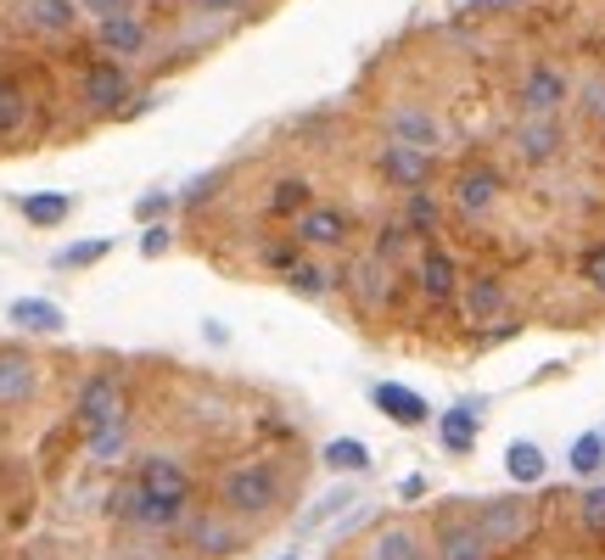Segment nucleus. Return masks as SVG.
<instances>
[{"label":"nucleus","instance_id":"44","mask_svg":"<svg viewBox=\"0 0 605 560\" xmlns=\"http://www.w3.org/2000/svg\"><path fill=\"white\" fill-rule=\"evenodd\" d=\"M219 179H224V174H208V179H197V185H191V191H185V202H191V208H197V202H208V191H213V185H219Z\"/></svg>","mask_w":605,"mask_h":560},{"label":"nucleus","instance_id":"20","mask_svg":"<svg viewBox=\"0 0 605 560\" xmlns=\"http://www.w3.org/2000/svg\"><path fill=\"white\" fill-rule=\"evenodd\" d=\"M23 18H28V28L34 34H73V23L84 18L79 12V0H28V7H23Z\"/></svg>","mask_w":605,"mask_h":560},{"label":"nucleus","instance_id":"24","mask_svg":"<svg viewBox=\"0 0 605 560\" xmlns=\"http://www.w3.org/2000/svg\"><path fill=\"white\" fill-rule=\"evenodd\" d=\"M432 555H438V560H488L493 549L482 544V533H477L472 522H465V527L449 522V527L438 533V549H432Z\"/></svg>","mask_w":605,"mask_h":560},{"label":"nucleus","instance_id":"9","mask_svg":"<svg viewBox=\"0 0 605 560\" xmlns=\"http://www.w3.org/2000/svg\"><path fill=\"white\" fill-rule=\"evenodd\" d=\"M124 415V404H118V376H90L84 387H79V404H73V420L84 432H96V427H107V420H118Z\"/></svg>","mask_w":605,"mask_h":560},{"label":"nucleus","instance_id":"2","mask_svg":"<svg viewBox=\"0 0 605 560\" xmlns=\"http://www.w3.org/2000/svg\"><path fill=\"white\" fill-rule=\"evenodd\" d=\"M107 516L135 527V533H179L185 522H191V499H163V493H152V488H141L129 477L124 488H113Z\"/></svg>","mask_w":605,"mask_h":560},{"label":"nucleus","instance_id":"47","mask_svg":"<svg viewBox=\"0 0 605 560\" xmlns=\"http://www.w3.org/2000/svg\"><path fill=\"white\" fill-rule=\"evenodd\" d=\"M202 7H247V0H202Z\"/></svg>","mask_w":605,"mask_h":560},{"label":"nucleus","instance_id":"48","mask_svg":"<svg viewBox=\"0 0 605 560\" xmlns=\"http://www.w3.org/2000/svg\"><path fill=\"white\" fill-rule=\"evenodd\" d=\"M275 560H298V555H275Z\"/></svg>","mask_w":605,"mask_h":560},{"label":"nucleus","instance_id":"26","mask_svg":"<svg viewBox=\"0 0 605 560\" xmlns=\"http://www.w3.org/2000/svg\"><path fill=\"white\" fill-rule=\"evenodd\" d=\"M287 287H292V292H303V298H325V292H337V287H342V275H337L331 264L298 258V264L287 269Z\"/></svg>","mask_w":605,"mask_h":560},{"label":"nucleus","instance_id":"45","mask_svg":"<svg viewBox=\"0 0 605 560\" xmlns=\"http://www.w3.org/2000/svg\"><path fill=\"white\" fill-rule=\"evenodd\" d=\"M421 493H427L421 477H404V482H398V499H421Z\"/></svg>","mask_w":605,"mask_h":560},{"label":"nucleus","instance_id":"10","mask_svg":"<svg viewBox=\"0 0 605 560\" xmlns=\"http://www.w3.org/2000/svg\"><path fill=\"white\" fill-rule=\"evenodd\" d=\"M415 287H421L427 303H454L459 298V264L443 247H421V264H415Z\"/></svg>","mask_w":605,"mask_h":560},{"label":"nucleus","instance_id":"34","mask_svg":"<svg viewBox=\"0 0 605 560\" xmlns=\"http://www.w3.org/2000/svg\"><path fill=\"white\" fill-rule=\"evenodd\" d=\"M107 253H113V242H107V236H90V242H79V247L57 253V269H90V264H102Z\"/></svg>","mask_w":605,"mask_h":560},{"label":"nucleus","instance_id":"1","mask_svg":"<svg viewBox=\"0 0 605 560\" xmlns=\"http://www.w3.org/2000/svg\"><path fill=\"white\" fill-rule=\"evenodd\" d=\"M281 493H287V477L275 471L269 459H236V465L219 471V504L230 510V516L258 522V516H269V510L281 504Z\"/></svg>","mask_w":605,"mask_h":560},{"label":"nucleus","instance_id":"21","mask_svg":"<svg viewBox=\"0 0 605 560\" xmlns=\"http://www.w3.org/2000/svg\"><path fill=\"white\" fill-rule=\"evenodd\" d=\"M516 152H522L527 163H549L555 152H561V124H555V113H549V118H527V124L516 129Z\"/></svg>","mask_w":605,"mask_h":560},{"label":"nucleus","instance_id":"28","mask_svg":"<svg viewBox=\"0 0 605 560\" xmlns=\"http://www.w3.org/2000/svg\"><path fill=\"white\" fill-rule=\"evenodd\" d=\"M544 448L538 443H510L504 448V471H510V482H522V488H533V482H544Z\"/></svg>","mask_w":605,"mask_h":560},{"label":"nucleus","instance_id":"17","mask_svg":"<svg viewBox=\"0 0 605 560\" xmlns=\"http://www.w3.org/2000/svg\"><path fill=\"white\" fill-rule=\"evenodd\" d=\"M504 298H510V287L499 275H477L472 287H459V314L472 325H488L493 314H504Z\"/></svg>","mask_w":605,"mask_h":560},{"label":"nucleus","instance_id":"3","mask_svg":"<svg viewBox=\"0 0 605 560\" xmlns=\"http://www.w3.org/2000/svg\"><path fill=\"white\" fill-rule=\"evenodd\" d=\"M472 527L482 533L488 549H516V544H527V533L538 527V504H533V499H493V504L477 510Z\"/></svg>","mask_w":605,"mask_h":560},{"label":"nucleus","instance_id":"40","mask_svg":"<svg viewBox=\"0 0 605 560\" xmlns=\"http://www.w3.org/2000/svg\"><path fill=\"white\" fill-rule=\"evenodd\" d=\"M578 269H583V280H589V287H594V292L605 298V242H600V247H589Z\"/></svg>","mask_w":605,"mask_h":560},{"label":"nucleus","instance_id":"15","mask_svg":"<svg viewBox=\"0 0 605 560\" xmlns=\"http://www.w3.org/2000/svg\"><path fill=\"white\" fill-rule=\"evenodd\" d=\"M39 393V364L28 353H0V409H23Z\"/></svg>","mask_w":605,"mask_h":560},{"label":"nucleus","instance_id":"27","mask_svg":"<svg viewBox=\"0 0 605 560\" xmlns=\"http://www.w3.org/2000/svg\"><path fill=\"white\" fill-rule=\"evenodd\" d=\"M404 224H409L421 242H432V236H438L443 208H438V197L427 191V185H421V191H404Z\"/></svg>","mask_w":605,"mask_h":560},{"label":"nucleus","instance_id":"11","mask_svg":"<svg viewBox=\"0 0 605 560\" xmlns=\"http://www.w3.org/2000/svg\"><path fill=\"white\" fill-rule=\"evenodd\" d=\"M561 107H567V73L549 68V62H538V68L522 79V113H527V118H549V113H561Z\"/></svg>","mask_w":605,"mask_h":560},{"label":"nucleus","instance_id":"8","mask_svg":"<svg viewBox=\"0 0 605 560\" xmlns=\"http://www.w3.org/2000/svg\"><path fill=\"white\" fill-rule=\"evenodd\" d=\"M432 158H438V152H415V147L387 140V147L376 152V168H382V179L398 185V191H421V185L432 179Z\"/></svg>","mask_w":605,"mask_h":560},{"label":"nucleus","instance_id":"29","mask_svg":"<svg viewBox=\"0 0 605 560\" xmlns=\"http://www.w3.org/2000/svg\"><path fill=\"white\" fill-rule=\"evenodd\" d=\"M84 448H90V459H96V465L118 459V454L129 448V415L107 420V427H96V432H84Z\"/></svg>","mask_w":605,"mask_h":560},{"label":"nucleus","instance_id":"38","mask_svg":"<svg viewBox=\"0 0 605 560\" xmlns=\"http://www.w3.org/2000/svg\"><path fill=\"white\" fill-rule=\"evenodd\" d=\"M141 0H79V12L90 18V23H102V18H118V12H135Z\"/></svg>","mask_w":605,"mask_h":560},{"label":"nucleus","instance_id":"5","mask_svg":"<svg viewBox=\"0 0 605 560\" xmlns=\"http://www.w3.org/2000/svg\"><path fill=\"white\" fill-rule=\"evenodd\" d=\"M342 280H348V292H353V303L364 308V314H382L387 303H393V275H387V258H353L348 269H342Z\"/></svg>","mask_w":605,"mask_h":560},{"label":"nucleus","instance_id":"41","mask_svg":"<svg viewBox=\"0 0 605 560\" xmlns=\"http://www.w3.org/2000/svg\"><path fill=\"white\" fill-rule=\"evenodd\" d=\"M168 242H174V236H168V224H158V219H152V224H147V236H141V253H147V258H158V253H168Z\"/></svg>","mask_w":605,"mask_h":560},{"label":"nucleus","instance_id":"33","mask_svg":"<svg viewBox=\"0 0 605 560\" xmlns=\"http://www.w3.org/2000/svg\"><path fill=\"white\" fill-rule=\"evenodd\" d=\"M572 471H578V477H600V471H605V438H600V432L572 438Z\"/></svg>","mask_w":605,"mask_h":560},{"label":"nucleus","instance_id":"32","mask_svg":"<svg viewBox=\"0 0 605 560\" xmlns=\"http://www.w3.org/2000/svg\"><path fill=\"white\" fill-rule=\"evenodd\" d=\"M23 124H28V96H23L12 79H0V140L18 135Z\"/></svg>","mask_w":605,"mask_h":560},{"label":"nucleus","instance_id":"30","mask_svg":"<svg viewBox=\"0 0 605 560\" xmlns=\"http://www.w3.org/2000/svg\"><path fill=\"white\" fill-rule=\"evenodd\" d=\"M331 471H342V477H359V471H370V448L359 443V438H331L325 443V454H319Z\"/></svg>","mask_w":605,"mask_h":560},{"label":"nucleus","instance_id":"37","mask_svg":"<svg viewBox=\"0 0 605 560\" xmlns=\"http://www.w3.org/2000/svg\"><path fill=\"white\" fill-rule=\"evenodd\" d=\"M527 331V325L522 319H504V314H493L488 325H482V348H499V342H516Z\"/></svg>","mask_w":605,"mask_h":560},{"label":"nucleus","instance_id":"13","mask_svg":"<svg viewBox=\"0 0 605 560\" xmlns=\"http://www.w3.org/2000/svg\"><path fill=\"white\" fill-rule=\"evenodd\" d=\"M135 482L163 493V499H191V465H179L174 454H147L135 465Z\"/></svg>","mask_w":605,"mask_h":560},{"label":"nucleus","instance_id":"7","mask_svg":"<svg viewBox=\"0 0 605 560\" xmlns=\"http://www.w3.org/2000/svg\"><path fill=\"white\" fill-rule=\"evenodd\" d=\"M348 213L342 208H331V202H309L298 219H292V236L303 242V247H325V253H331V247H342L348 242Z\"/></svg>","mask_w":605,"mask_h":560},{"label":"nucleus","instance_id":"42","mask_svg":"<svg viewBox=\"0 0 605 560\" xmlns=\"http://www.w3.org/2000/svg\"><path fill=\"white\" fill-rule=\"evenodd\" d=\"M163 208H168V197H163V191H152V197H141V202H135V219H141V224H152V219H163Z\"/></svg>","mask_w":605,"mask_h":560},{"label":"nucleus","instance_id":"35","mask_svg":"<svg viewBox=\"0 0 605 560\" xmlns=\"http://www.w3.org/2000/svg\"><path fill=\"white\" fill-rule=\"evenodd\" d=\"M298 258H303V242H298V236H292V242H281V247H264V253H258V264H264V269H275V275H287Z\"/></svg>","mask_w":605,"mask_h":560},{"label":"nucleus","instance_id":"18","mask_svg":"<svg viewBox=\"0 0 605 560\" xmlns=\"http://www.w3.org/2000/svg\"><path fill=\"white\" fill-rule=\"evenodd\" d=\"M7 319H12V331H28V337H57L68 325V314L57 303H39V298H12Z\"/></svg>","mask_w":605,"mask_h":560},{"label":"nucleus","instance_id":"31","mask_svg":"<svg viewBox=\"0 0 605 560\" xmlns=\"http://www.w3.org/2000/svg\"><path fill=\"white\" fill-rule=\"evenodd\" d=\"M309 202H314L309 179H275V191H269V213L275 219H298Z\"/></svg>","mask_w":605,"mask_h":560},{"label":"nucleus","instance_id":"12","mask_svg":"<svg viewBox=\"0 0 605 560\" xmlns=\"http://www.w3.org/2000/svg\"><path fill=\"white\" fill-rule=\"evenodd\" d=\"M387 140L415 147V152H438V147H443V124H438L427 107H393V113H387Z\"/></svg>","mask_w":605,"mask_h":560},{"label":"nucleus","instance_id":"23","mask_svg":"<svg viewBox=\"0 0 605 560\" xmlns=\"http://www.w3.org/2000/svg\"><path fill=\"white\" fill-rule=\"evenodd\" d=\"M18 213H23L34 230H57V224L73 213V197H62V191H28V197H18Z\"/></svg>","mask_w":605,"mask_h":560},{"label":"nucleus","instance_id":"6","mask_svg":"<svg viewBox=\"0 0 605 560\" xmlns=\"http://www.w3.org/2000/svg\"><path fill=\"white\" fill-rule=\"evenodd\" d=\"M79 102L90 113H118L129 107V73L124 62H90L84 68V84H79Z\"/></svg>","mask_w":605,"mask_h":560},{"label":"nucleus","instance_id":"36","mask_svg":"<svg viewBox=\"0 0 605 560\" xmlns=\"http://www.w3.org/2000/svg\"><path fill=\"white\" fill-rule=\"evenodd\" d=\"M578 522H583L589 533H605V488H589V493L578 499Z\"/></svg>","mask_w":605,"mask_h":560},{"label":"nucleus","instance_id":"14","mask_svg":"<svg viewBox=\"0 0 605 560\" xmlns=\"http://www.w3.org/2000/svg\"><path fill=\"white\" fill-rule=\"evenodd\" d=\"M370 404H376L387 420H398V427H427L432 420V404L415 387H398V382H376L370 387Z\"/></svg>","mask_w":605,"mask_h":560},{"label":"nucleus","instance_id":"16","mask_svg":"<svg viewBox=\"0 0 605 560\" xmlns=\"http://www.w3.org/2000/svg\"><path fill=\"white\" fill-rule=\"evenodd\" d=\"M147 39H152V28H147V18H135V12H118V18L96 23V45L107 57H135V51H147Z\"/></svg>","mask_w":605,"mask_h":560},{"label":"nucleus","instance_id":"39","mask_svg":"<svg viewBox=\"0 0 605 560\" xmlns=\"http://www.w3.org/2000/svg\"><path fill=\"white\" fill-rule=\"evenodd\" d=\"M409 236H415V230H409L404 219H398V224H387V230H382V236H376V258H398Z\"/></svg>","mask_w":605,"mask_h":560},{"label":"nucleus","instance_id":"43","mask_svg":"<svg viewBox=\"0 0 605 560\" xmlns=\"http://www.w3.org/2000/svg\"><path fill=\"white\" fill-rule=\"evenodd\" d=\"M583 102H589V113H594V118H605V79L583 84Z\"/></svg>","mask_w":605,"mask_h":560},{"label":"nucleus","instance_id":"22","mask_svg":"<svg viewBox=\"0 0 605 560\" xmlns=\"http://www.w3.org/2000/svg\"><path fill=\"white\" fill-rule=\"evenodd\" d=\"M477 432H482V420H477L472 404H454V409L438 420V443H443L449 454H472V448H477Z\"/></svg>","mask_w":605,"mask_h":560},{"label":"nucleus","instance_id":"19","mask_svg":"<svg viewBox=\"0 0 605 560\" xmlns=\"http://www.w3.org/2000/svg\"><path fill=\"white\" fill-rule=\"evenodd\" d=\"M191 538H197V549L208 560L242 549V533H236V516H230V510H224V516H191Z\"/></svg>","mask_w":605,"mask_h":560},{"label":"nucleus","instance_id":"4","mask_svg":"<svg viewBox=\"0 0 605 560\" xmlns=\"http://www.w3.org/2000/svg\"><path fill=\"white\" fill-rule=\"evenodd\" d=\"M499 197H504V174L493 163H465L449 185V202L459 219H488L499 208Z\"/></svg>","mask_w":605,"mask_h":560},{"label":"nucleus","instance_id":"46","mask_svg":"<svg viewBox=\"0 0 605 560\" xmlns=\"http://www.w3.org/2000/svg\"><path fill=\"white\" fill-rule=\"evenodd\" d=\"M493 7H510V0H472V12H493Z\"/></svg>","mask_w":605,"mask_h":560},{"label":"nucleus","instance_id":"25","mask_svg":"<svg viewBox=\"0 0 605 560\" xmlns=\"http://www.w3.org/2000/svg\"><path fill=\"white\" fill-rule=\"evenodd\" d=\"M364 560H438V555L415 538L409 527H387V533H376V544H370Z\"/></svg>","mask_w":605,"mask_h":560}]
</instances>
